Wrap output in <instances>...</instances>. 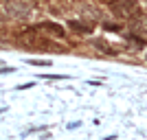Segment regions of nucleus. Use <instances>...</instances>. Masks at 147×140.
Instances as JSON below:
<instances>
[{
	"mask_svg": "<svg viewBox=\"0 0 147 140\" xmlns=\"http://www.w3.org/2000/svg\"><path fill=\"white\" fill-rule=\"evenodd\" d=\"M103 29H105V31H119V24H112V22H105V24H103Z\"/></svg>",
	"mask_w": 147,
	"mask_h": 140,
	"instance_id": "nucleus-6",
	"label": "nucleus"
},
{
	"mask_svg": "<svg viewBox=\"0 0 147 140\" xmlns=\"http://www.w3.org/2000/svg\"><path fill=\"white\" fill-rule=\"evenodd\" d=\"M26 64H31V66H53V61L51 59H26Z\"/></svg>",
	"mask_w": 147,
	"mask_h": 140,
	"instance_id": "nucleus-5",
	"label": "nucleus"
},
{
	"mask_svg": "<svg viewBox=\"0 0 147 140\" xmlns=\"http://www.w3.org/2000/svg\"><path fill=\"white\" fill-rule=\"evenodd\" d=\"M7 72H16V70H13L11 66H9V68H0V74H7Z\"/></svg>",
	"mask_w": 147,
	"mask_h": 140,
	"instance_id": "nucleus-7",
	"label": "nucleus"
},
{
	"mask_svg": "<svg viewBox=\"0 0 147 140\" xmlns=\"http://www.w3.org/2000/svg\"><path fill=\"white\" fill-rule=\"evenodd\" d=\"M145 57H147V55H145Z\"/></svg>",
	"mask_w": 147,
	"mask_h": 140,
	"instance_id": "nucleus-10",
	"label": "nucleus"
},
{
	"mask_svg": "<svg viewBox=\"0 0 147 140\" xmlns=\"http://www.w3.org/2000/svg\"><path fill=\"white\" fill-rule=\"evenodd\" d=\"M29 88H33V83H24V85H18V90H29Z\"/></svg>",
	"mask_w": 147,
	"mask_h": 140,
	"instance_id": "nucleus-8",
	"label": "nucleus"
},
{
	"mask_svg": "<svg viewBox=\"0 0 147 140\" xmlns=\"http://www.w3.org/2000/svg\"><path fill=\"white\" fill-rule=\"evenodd\" d=\"M110 11L114 13L117 18L127 20V18H132L134 13H138V5H136L134 0H114V2H110Z\"/></svg>",
	"mask_w": 147,
	"mask_h": 140,
	"instance_id": "nucleus-1",
	"label": "nucleus"
},
{
	"mask_svg": "<svg viewBox=\"0 0 147 140\" xmlns=\"http://www.w3.org/2000/svg\"><path fill=\"white\" fill-rule=\"evenodd\" d=\"M105 140H117V136H110V138H105Z\"/></svg>",
	"mask_w": 147,
	"mask_h": 140,
	"instance_id": "nucleus-9",
	"label": "nucleus"
},
{
	"mask_svg": "<svg viewBox=\"0 0 147 140\" xmlns=\"http://www.w3.org/2000/svg\"><path fill=\"white\" fill-rule=\"evenodd\" d=\"M35 29H40V31H49L51 35H55V37H64V35H66L64 26H59V24H53V22H44V24H37Z\"/></svg>",
	"mask_w": 147,
	"mask_h": 140,
	"instance_id": "nucleus-3",
	"label": "nucleus"
},
{
	"mask_svg": "<svg viewBox=\"0 0 147 140\" xmlns=\"http://www.w3.org/2000/svg\"><path fill=\"white\" fill-rule=\"evenodd\" d=\"M5 11L16 20H22L26 18V13L31 11V5L26 0H7L5 2Z\"/></svg>",
	"mask_w": 147,
	"mask_h": 140,
	"instance_id": "nucleus-2",
	"label": "nucleus"
},
{
	"mask_svg": "<svg viewBox=\"0 0 147 140\" xmlns=\"http://www.w3.org/2000/svg\"><path fill=\"white\" fill-rule=\"evenodd\" d=\"M68 26L73 31H77V33H86V35H90L92 33V24L90 22H81V20H70L68 22Z\"/></svg>",
	"mask_w": 147,
	"mask_h": 140,
	"instance_id": "nucleus-4",
	"label": "nucleus"
}]
</instances>
